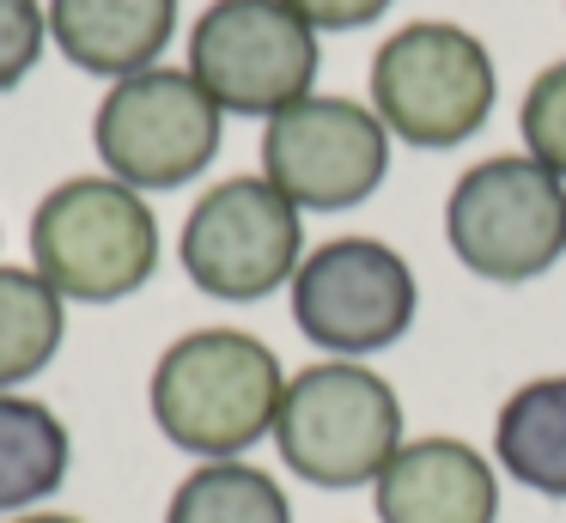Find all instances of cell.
Wrapping results in <instances>:
<instances>
[{
    "instance_id": "cell-1",
    "label": "cell",
    "mask_w": 566,
    "mask_h": 523,
    "mask_svg": "<svg viewBox=\"0 0 566 523\" xmlns=\"http://www.w3.org/2000/svg\"><path fill=\"white\" fill-rule=\"evenodd\" d=\"M286 365L244 328H189L159 353L147 384L153 426L201 462H232L274 438Z\"/></svg>"
},
{
    "instance_id": "cell-2",
    "label": "cell",
    "mask_w": 566,
    "mask_h": 523,
    "mask_svg": "<svg viewBox=\"0 0 566 523\" xmlns=\"http://www.w3.org/2000/svg\"><path fill=\"white\" fill-rule=\"evenodd\" d=\"M402 444V401L390 377H378L371 365L317 359L298 377H286L274 450L305 487H323V493L378 487V474Z\"/></svg>"
},
{
    "instance_id": "cell-3",
    "label": "cell",
    "mask_w": 566,
    "mask_h": 523,
    "mask_svg": "<svg viewBox=\"0 0 566 523\" xmlns=\"http://www.w3.org/2000/svg\"><path fill=\"white\" fill-rule=\"evenodd\" d=\"M31 268L67 304L135 299L159 268V219L116 177H67L31 213Z\"/></svg>"
},
{
    "instance_id": "cell-4",
    "label": "cell",
    "mask_w": 566,
    "mask_h": 523,
    "mask_svg": "<svg viewBox=\"0 0 566 523\" xmlns=\"http://www.w3.org/2000/svg\"><path fill=\"white\" fill-rule=\"evenodd\" d=\"M500 73L475 31L451 19H415L390 31L371 55V109L420 153H451L493 116Z\"/></svg>"
},
{
    "instance_id": "cell-5",
    "label": "cell",
    "mask_w": 566,
    "mask_h": 523,
    "mask_svg": "<svg viewBox=\"0 0 566 523\" xmlns=\"http://www.w3.org/2000/svg\"><path fill=\"white\" fill-rule=\"evenodd\" d=\"M444 238L469 274L524 286L566 255V182L530 153H493L451 182Z\"/></svg>"
},
{
    "instance_id": "cell-6",
    "label": "cell",
    "mask_w": 566,
    "mask_h": 523,
    "mask_svg": "<svg viewBox=\"0 0 566 523\" xmlns=\"http://www.w3.org/2000/svg\"><path fill=\"white\" fill-rule=\"evenodd\" d=\"M226 109L196 85L189 67H147L104 92L92 116V146L104 158V177L128 189H184L220 158Z\"/></svg>"
},
{
    "instance_id": "cell-7",
    "label": "cell",
    "mask_w": 566,
    "mask_h": 523,
    "mask_svg": "<svg viewBox=\"0 0 566 523\" xmlns=\"http://www.w3.org/2000/svg\"><path fill=\"white\" fill-rule=\"evenodd\" d=\"M317 31L286 0H213L189 31V73L226 116H281L317 92Z\"/></svg>"
},
{
    "instance_id": "cell-8",
    "label": "cell",
    "mask_w": 566,
    "mask_h": 523,
    "mask_svg": "<svg viewBox=\"0 0 566 523\" xmlns=\"http://www.w3.org/2000/svg\"><path fill=\"white\" fill-rule=\"evenodd\" d=\"M177 262L208 299L256 304L293 286L305 262V219L269 177H226L189 207Z\"/></svg>"
},
{
    "instance_id": "cell-9",
    "label": "cell",
    "mask_w": 566,
    "mask_h": 523,
    "mask_svg": "<svg viewBox=\"0 0 566 523\" xmlns=\"http://www.w3.org/2000/svg\"><path fill=\"white\" fill-rule=\"evenodd\" d=\"M420 286L384 238H329L293 274V323L329 359H371L415 328Z\"/></svg>"
},
{
    "instance_id": "cell-10",
    "label": "cell",
    "mask_w": 566,
    "mask_h": 523,
    "mask_svg": "<svg viewBox=\"0 0 566 523\" xmlns=\"http://www.w3.org/2000/svg\"><path fill=\"white\" fill-rule=\"evenodd\" d=\"M390 170V128L359 97L311 92L262 122V177L298 213H347L378 195Z\"/></svg>"
},
{
    "instance_id": "cell-11",
    "label": "cell",
    "mask_w": 566,
    "mask_h": 523,
    "mask_svg": "<svg viewBox=\"0 0 566 523\" xmlns=\"http://www.w3.org/2000/svg\"><path fill=\"white\" fill-rule=\"evenodd\" d=\"M378 523H500V474L469 438H408L371 487Z\"/></svg>"
},
{
    "instance_id": "cell-12",
    "label": "cell",
    "mask_w": 566,
    "mask_h": 523,
    "mask_svg": "<svg viewBox=\"0 0 566 523\" xmlns=\"http://www.w3.org/2000/svg\"><path fill=\"white\" fill-rule=\"evenodd\" d=\"M50 36L80 73L116 85L159 67L177 36V0H50Z\"/></svg>"
},
{
    "instance_id": "cell-13",
    "label": "cell",
    "mask_w": 566,
    "mask_h": 523,
    "mask_svg": "<svg viewBox=\"0 0 566 523\" xmlns=\"http://www.w3.org/2000/svg\"><path fill=\"white\" fill-rule=\"evenodd\" d=\"M493 462L542 499H566V372L530 377L500 401Z\"/></svg>"
},
{
    "instance_id": "cell-14",
    "label": "cell",
    "mask_w": 566,
    "mask_h": 523,
    "mask_svg": "<svg viewBox=\"0 0 566 523\" xmlns=\"http://www.w3.org/2000/svg\"><path fill=\"white\" fill-rule=\"evenodd\" d=\"M67 469H74V438H67L62 414L38 396L0 389V511H38L50 493H62Z\"/></svg>"
},
{
    "instance_id": "cell-15",
    "label": "cell",
    "mask_w": 566,
    "mask_h": 523,
    "mask_svg": "<svg viewBox=\"0 0 566 523\" xmlns=\"http://www.w3.org/2000/svg\"><path fill=\"white\" fill-rule=\"evenodd\" d=\"M67 299L38 268L0 262V389H19L62 353Z\"/></svg>"
},
{
    "instance_id": "cell-16",
    "label": "cell",
    "mask_w": 566,
    "mask_h": 523,
    "mask_svg": "<svg viewBox=\"0 0 566 523\" xmlns=\"http://www.w3.org/2000/svg\"><path fill=\"white\" fill-rule=\"evenodd\" d=\"M165 523H293V505L269 469L232 457L189 469L165 505Z\"/></svg>"
},
{
    "instance_id": "cell-17",
    "label": "cell",
    "mask_w": 566,
    "mask_h": 523,
    "mask_svg": "<svg viewBox=\"0 0 566 523\" xmlns=\"http://www.w3.org/2000/svg\"><path fill=\"white\" fill-rule=\"evenodd\" d=\"M517 128H524V153L566 182V61L530 80L524 104H517Z\"/></svg>"
},
{
    "instance_id": "cell-18",
    "label": "cell",
    "mask_w": 566,
    "mask_h": 523,
    "mask_svg": "<svg viewBox=\"0 0 566 523\" xmlns=\"http://www.w3.org/2000/svg\"><path fill=\"white\" fill-rule=\"evenodd\" d=\"M50 43V7L43 0H0V92L25 85Z\"/></svg>"
},
{
    "instance_id": "cell-19",
    "label": "cell",
    "mask_w": 566,
    "mask_h": 523,
    "mask_svg": "<svg viewBox=\"0 0 566 523\" xmlns=\"http://www.w3.org/2000/svg\"><path fill=\"white\" fill-rule=\"evenodd\" d=\"M311 31H359V24L384 19L396 0H286Z\"/></svg>"
},
{
    "instance_id": "cell-20",
    "label": "cell",
    "mask_w": 566,
    "mask_h": 523,
    "mask_svg": "<svg viewBox=\"0 0 566 523\" xmlns=\"http://www.w3.org/2000/svg\"><path fill=\"white\" fill-rule=\"evenodd\" d=\"M7 523H86V517H67V511H19Z\"/></svg>"
}]
</instances>
